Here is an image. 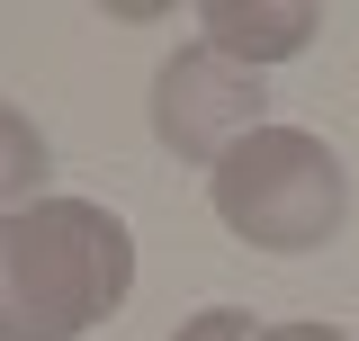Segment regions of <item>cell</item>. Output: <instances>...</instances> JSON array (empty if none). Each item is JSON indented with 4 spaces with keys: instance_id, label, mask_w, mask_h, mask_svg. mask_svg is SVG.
<instances>
[{
    "instance_id": "1",
    "label": "cell",
    "mask_w": 359,
    "mask_h": 341,
    "mask_svg": "<svg viewBox=\"0 0 359 341\" xmlns=\"http://www.w3.org/2000/svg\"><path fill=\"white\" fill-rule=\"evenodd\" d=\"M135 297V234L99 198L0 215V341H81Z\"/></svg>"
},
{
    "instance_id": "2",
    "label": "cell",
    "mask_w": 359,
    "mask_h": 341,
    "mask_svg": "<svg viewBox=\"0 0 359 341\" xmlns=\"http://www.w3.org/2000/svg\"><path fill=\"white\" fill-rule=\"evenodd\" d=\"M207 207H216V225L233 243L297 260V252L341 243V225H351V170H341V153L323 135L261 126L207 170Z\"/></svg>"
},
{
    "instance_id": "3",
    "label": "cell",
    "mask_w": 359,
    "mask_h": 341,
    "mask_svg": "<svg viewBox=\"0 0 359 341\" xmlns=\"http://www.w3.org/2000/svg\"><path fill=\"white\" fill-rule=\"evenodd\" d=\"M269 126V81L261 72H243V63H224L216 45H180L171 63L153 72V144L189 170H216L243 135Z\"/></svg>"
},
{
    "instance_id": "4",
    "label": "cell",
    "mask_w": 359,
    "mask_h": 341,
    "mask_svg": "<svg viewBox=\"0 0 359 341\" xmlns=\"http://www.w3.org/2000/svg\"><path fill=\"white\" fill-rule=\"evenodd\" d=\"M198 27H207V45H216L224 63L269 72V63H287V54H306V45H314L323 9H314V0H207Z\"/></svg>"
},
{
    "instance_id": "5",
    "label": "cell",
    "mask_w": 359,
    "mask_h": 341,
    "mask_svg": "<svg viewBox=\"0 0 359 341\" xmlns=\"http://www.w3.org/2000/svg\"><path fill=\"white\" fill-rule=\"evenodd\" d=\"M45 180H54V144H45V126L27 117V108H9V99H0V215L36 207Z\"/></svg>"
},
{
    "instance_id": "6",
    "label": "cell",
    "mask_w": 359,
    "mask_h": 341,
    "mask_svg": "<svg viewBox=\"0 0 359 341\" xmlns=\"http://www.w3.org/2000/svg\"><path fill=\"white\" fill-rule=\"evenodd\" d=\"M269 323H252V305H207V314H189L171 341H261Z\"/></svg>"
},
{
    "instance_id": "7",
    "label": "cell",
    "mask_w": 359,
    "mask_h": 341,
    "mask_svg": "<svg viewBox=\"0 0 359 341\" xmlns=\"http://www.w3.org/2000/svg\"><path fill=\"white\" fill-rule=\"evenodd\" d=\"M261 341H351V333H341V323H269Z\"/></svg>"
}]
</instances>
